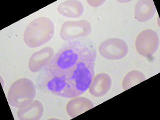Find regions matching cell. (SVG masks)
<instances>
[{
	"mask_svg": "<svg viewBox=\"0 0 160 120\" xmlns=\"http://www.w3.org/2000/svg\"><path fill=\"white\" fill-rule=\"evenodd\" d=\"M96 47L92 40L80 38L62 45L37 78L44 92L65 98L80 96L87 91L95 77Z\"/></svg>",
	"mask_w": 160,
	"mask_h": 120,
	"instance_id": "1",
	"label": "cell"
},
{
	"mask_svg": "<svg viewBox=\"0 0 160 120\" xmlns=\"http://www.w3.org/2000/svg\"><path fill=\"white\" fill-rule=\"evenodd\" d=\"M55 30L51 19L45 17L38 18L31 22L25 29L24 42L31 48L42 46L52 39Z\"/></svg>",
	"mask_w": 160,
	"mask_h": 120,
	"instance_id": "2",
	"label": "cell"
},
{
	"mask_svg": "<svg viewBox=\"0 0 160 120\" xmlns=\"http://www.w3.org/2000/svg\"><path fill=\"white\" fill-rule=\"evenodd\" d=\"M36 95L34 82L30 79L22 78L12 84L8 94V101L12 106L19 108L33 101Z\"/></svg>",
	"mask_w": 160,
	"mask_h": 120,
	"instance_id": "3",
	"label": "cell"
},
{
	"mask_svg": "<svg viewBox=\"0 0 160 120\" xmlns=\"http://www.w3.org/2000/svg\"><path fill=\"white\" fill-rule=\"evenodd\" d=\"M160 45L159 35L152 29H146L139 33L135 41L138 53L145 58L152 57L157 52Z\"/></svg>",
	"mask_w": 160,
	"mask_h": 120,
	"instance_id": "4",
	"label": "cell"
},
{
	"mask_svg": "<svg viewBox=\"0 0 160 120\" xmlns=\"http://www.w3.org/2000/svg\"><path fill=\"white\" fill-rule=\"evenodd\" d=\"M91 24L86 20L68 21L62 26L60 37L65 41L85 38L92 32Z\"/></svg>",
	"mask_w": 160,
	"mask_h": 120,
	"instance_id": "5",
	"label": "cell"
},
{
	"mask_svg": "<svg viewBox=\"0 0 160 120\" xmlns=\"http://www.w3.org/2000/svg\"><path fill=\"white\" fill-rule=\"evenodd\" d=\"M129 47L126 42L119 38H110L101 43L99 52L102 57L110 60H119L126 56Z\"/></svg>",
	"mask_w": 160,
	"mask_h": 120,
	"instance_id": "6",
	"label": "cell"
},
{
	"mask_svg": "<svg viewBox=\"0 0 160 120\" xmlns=\"http://www.w3.org/2000/svg\"><path fill=\"white\" fill-rule=\"evenodd\" d=\"M55 56V51L51 47H47L34 52L30 57L29 68L32 72L41 71L49 64Z\"/></svg>",
	"mask_w": 160,
	"mask_h": 120,
	"instance_id": "7",
	"label": "cell"
},
{
	"mask_svg": "<svg viewBox=\"0 0 160 120\" xmlns=\"http://www.w3.org/2000/svg\"><path fill=\"white\" fill-rule=\"evenodd\" d=\"M112 84L111 77L106 73L101 72L94 77L89 88V92L94 97H102L109 92Z\"/></svg>",
	"mask_w": 160,
	"mask_h": 120,
	"instance_id": "8",
	"label": "cell"
},
{
	"mask_svg": "<svg viewBox=\"0 0 160 120\" xmlns=\"http://www.w3.org/2000/svg\"><path fill=\"white\" fill-rule=\"evenodd\" d=\"M44 107L38 100H33L19 108L17 116L21 120H39L44 112Z\"/></svg>",
	"mask_w": 160,
	"mask_h": 120,
	"instance_id": "9",
	"label": "cell"
},
{
	"mask_svg": "<svg viewBox=\"0 0 160 120\" xmlns=\"http://www.w3.org/2000/svg\"><path fill=\"white\" fill-rule=\"evenodd\" d=\"M94 107L90 99L83 97L74 98L68 102L66 111L70 117L74 118Z\"/></svg>",
	"mask_w": 160,
	"mask_h": 120,
	"instance_id": "10",
	"label": "cell"
},
{
	"mask_svg": "<svg viewBox=\"0 0 160 120\" xmlns=\"http://www.w3.org/2000/svg\"><path fill=\"white\" fill-rule=\"evenodd\" d=\"M156 11L152 0H140L135 5L134 17L140 22H146L154 17Z\"/></svg>",
	"mask_w": 160,
	"mask_h": 120,
	"instance_id": "11",
	"label": "cell"
},
{
	"mask_svg": "<svg viewBox=\"0 0 160 120\" xmlns=\"http://www.w3.org/2000/svg\"><path fill=\"white\" fill-rule=\"evenodd\" d=\"M57 11L60 15L65 17L78 18L84 12V7L81 2L70 0L62 2L59 4Z\"/></svg>",
	"mask_w": 160,
	"mask_h": 120,
	"instance_id": "12",
	"label": "cell"
},
{
	"mask_svg": "<svg viewBox=\"0 0 160 120\" xmlns=\"http://www.w3.org/2000/svg\"><path fill=\"white\" fill-rule=\"evenodd\" d=\"M146 79L142 72L138 70H132L127 74L122 82V87L124 91L135 86Z\"/></svg>",
	"mask_w": 160,
	"mask_h": 120,
	"instance_id": "13",
	"label": "cell"
},
{
	"mask_svg": "<svg viewBox=\"0 0 160 120\" xmlns=\"http://www.w3.org/2000/svg\"><path fill=\"white\" fill-rule=\"evenodd\" d=\"M106 1L104 0H89L87 1L88 4L92 7H98L101 6L105 3Z\"/></svg>",
	"mask_w": 160,
	"mask_h": 120,
	"instance_id": "14",
	"label": "cell"
}]
</instances>
